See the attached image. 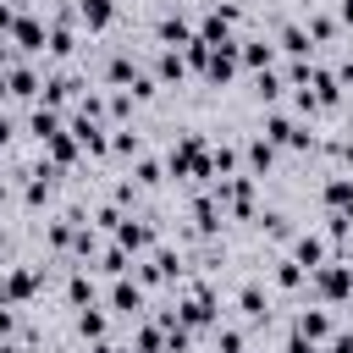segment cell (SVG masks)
Segmentation results:
<instances>
[{
    "instance_id": "cell-1",
    "label": "cell",
    "mask_w": 353,
    "mask_h": 353,
    "mask_svg": "<svg viewBox=\"0 0 353 353\" xmlns=\"http://www.w3.org/2000/svg\"><path fill=\"white\" fill-rule=\"evenodd\" d=\"M265 143H270V149H276V143L309 149V143H314V132H303V127H298L292 116H281V110H276V116H265Z\"/></svg>"
},
{
    "instance_id": "cell-2",
    "label": "cell",
    "mask_w": 353,
    "mask_h": 353,
    "mask_svg": "<svg viewBox=\"0 0 353 353\" xmlns=\"http://www.w3.org/2000/svg\"><path fill=\"white\" fill-rule=\"evenodd\" d=\"M39 281H44V270H39V265H22V270L0 276V303H22V298H33V292H39Z\"/></svg>"
},
{
    "instance_id": "cell-3",
    "label": "cell",
    "mask_w": 353,
    "mask_h": 353,
    "mask_svg": "<svg viewBox=\"0 0 353 353\" xmlns=\"http://www.w3.org/2000/svg\"><path fill=\"white\" fill-rule=\"evenodd\" d=\"M314 287H320L325 298H347V292H353V276H347V265H320V270H314Z\"/></svg>"
},
{
    "instance_id": "cell-4",
    "label": "cell",
    "mask_w": 353,
    "mask_h": 353,
    "mask_svg": "<svg viewBox=\"0 0 353 353\" xmlns=\"http://www.w3.org/2000/svg\"><path fill=\"white\" fill-rule=\"evenodd\" d=\"M11 44L17 50H44V22L39 17H17L11 22Z\"/></svg>"
},
{
    "instance_id": "cell-5",
    "label": "cell",
    "mask_w": 353,
    "mask_h": 353,
    "mask_svg": "<svg viewBox=\"0 0 353 353\" xmlns=\"http://www.w3.org/2000/svg\"><path fill=\"white\" fill-rule=\"evenodd\" d=\"M72 138H77V143H83L88 154H105V149H110L105 127H99V121H88V116H77V121H72Z\"/></svg>"
},
{
    "instance_id": "cell-6",
    "label": "cell",
    "mask_w": 353,
    "mask_h": 353,
    "mask_svg": "<svg viewBox=\"0 0 353 353\" xmlns=\"http://www.w3.org/2000/svg\"><path fill=\"white\" fill-rule=\"evenodd\" d=\"M116 243H121V248H149V243H154V226L127 215V221H116Z\"/></svg>"
},
{
    "instance_id": "cell-7",
    "label": "cell",
    "mask_w": 353,
    "mask_h": 353,
    "mask_svg": "<svg viewBox=\"0 0 353 353\" xmlns=\"http://www.w3.org/2000/svg\"><path fill=\"white\" fill-rule=\"evenodd\" d=\"M138 276H143V281H171V276H182V259H176L171 248H160L149 265H138Z\"/></svg>"
},
{
    "instance_id": "cell-8",
    "label": "cell",
    "mask_w": 353,
    "mask_h": 353,
    "mask_svg": "<svg viewBox=\"0 0 353 353\" xmlns=\"http://www.w3.org/2000/svg\"><path fill=\"white\" fill-rule=\"evenodd\" d=\"M292 265H303V270L314 276V270L325 265V243H320V237H298V243H292Z\"/></svg>"
},
{
    "instance_id": "cell-9",
    "label": "cell",
    "mask_w": 353,
    "mask_h": 353,
    "mask_svg": "<svg viewBox=\"0 0 353 353\" xmlns=\"http://www.w3.org/2000/svg\"><path fill=\"white\" fill-rule=\"evenodd\" d=\"M110 303H116L121 314H138V309H143V287H138V281H127V276H116V287H110Z\"/></svg>"
},
{
    "instance_id": "cell-10",
    "label": "cell",
    "mask_w": 353,
    "mask_h": 353,
    "mask_svg": "<svg viewBox=\"0 0 353 353\" xmlns=\"http://www.w3.org/2000/svg\"><path fill=\"white\" fill-rule=\"evenodd\" d=\"M292 331H298V336H309V342H325V336H331V314H325V309H303Z\"/></svg>"
},
{
    "instance_id": "cell-11",
    "label": "cell",
    "mask_w": 353,
    "mask_h": 353,
    "mask_svg": "<svg viewBox=\"0 0 353 353\" xmlns=\"http://www.w3.org/2000/svg\"><path fill=\"white\" fill-rule=\"evenodd\" d=\"M325 204H331L336 215H353V182H347V176H331V182H325Z\"/></svg>"
},
{
    "instance_id": "cell-12",
    "label": "cell",
    "mask_w": 353,
    "mask_h": 353,
    "mask_svg": "<svg viewBox=\"0 0 353 353\" xmlns=\"http://www.w3.org/2000/svg\"><path fill=\"white\" fill-rule=\"evenodd\" d=\"M193 226H199V232H215V226H221V204H215V193L193 199Z\"/></svg>"
},
{
    "instance_id": "cell-13",
    "label": "cell",
    "mask_w": 353,
    "mask_h": 353,
    "mask_svg": "<svg viewBox=\"0 0 353 353\" xmlns=\"http://www.w3.org/2000/svg\"><path fill=\"white\" fill-rule=\"evenodd\" d=\"M77 17H83L88 28H110V17H116V6H110V0H77Z\"/></svg>"
},
{
    "instance_id": "cell-14",
    "label": "cell",
    "mask_w": 353,
    "mask_h": 353,
    "mask_svg": "<svg viewBox=\"0 0 353 353\" xmlns=\"http://www.w3.org/2000/svg\"><path fill=\"white\" fill-rule=\"evenodd\" d=\"M39 88H44V83H39V77H33V72H28V66H17V72H11V77H6V94H17V99H33V94H39Z\"/></svg>"
},
{
    "instance_id": "cell-15",
    "label": "cell",
    "mask_w": 353,
    "mask_h": 353,
    "mask_svg": "<svg viewBox=\"0 0 353 353\" xmlns=\"http://www.w3.org/2000/svg\"><path fill=\"white\" fill-rule=\"evenodd\" d=\"M237 55H243V61H248V66H254V72H270V55H276V50H270V44H265V39H248V44H243V50H237Z\"/></svg>"
},
{
    "instance_id": "cell-16",
    "label": "cell",
    "mask_w": 353,
    "mask_h": 353,
    "mask_svg": "<svg viewBox=\"0 0 353 353\" xmlns=\"http://www.w3.org/2000/svg\"><path fill=\"white\" fill-rule=\"evenodd\" d=\"M237 303H243V314H248V320H265V314H270V303H265V292H259L254 281L237 292Z\"/></svg>"
},
{
    "instance_id": "cell-17",
    "label": "cell",
    "mask_w": 353,
    "mask_h": 353,
    "mask_svg": "<svg viewBox=\"0 0 353 353\" xmlns=\"http://www.w3.org/2000/svg\"><path fill=\"white\" fill-rule=\"evenodd\" d=\"M160 39H165V44H193L188 17H165V22H160Z\"/></svg>"
},
{
    "instance_id": "cell-18",
    "label": "cell",
    "mask_w": 353,
    "mask_h": 353,
    "mask_svg": "<svg viewBox=\"0 0 353 353\" xmlns=\"http://www.w3.org/2000/svg\"><path fill=\"white\" fill-rule=\"evenodd\" d=\"M154 72H160V83H182V77H188V61H182V55H176V50H165V55H160V66H154Z\"/></svg>"
},
{
    "instance_id": "cell-19",
    "label": "cell",
    "mask_w": 353,
    "mask_h": 353,
    "mask_svg": "<svg viewBox=\"0 0 353 353\" xmlns=\"http://www.w3.org/2000/svg\"><path fill=\"white\" fill-rule=\"evenodd\" d=\"M77 331H83V336H94V342H105V314H99L94 303H88V309H77Z\"/></svg>"
},
{
    "instance_id": "cell-20",
    "label": "cell",
    "mask_w": 353,
    "mask_h": 353,
    "mask_svg": "<svg viewBox=\"0 0 353 353\" xmlns=\"http://www.w3.org/2000/svg\"><path fill=\"white\" fill-rule=\"evenodd\" d=\"M281 50H287V55H309V33H303L298 22H287V28H281Z\"/></svg>"
},
{
    "instance_id": "cell-21",
    "label": "cell",
    "mask_w": 353,
    "mask_h": 353,
    "mask_svg": "<svg viewBox=\"0 0 353 353\" xmlns=\"http://www.w3.org/2000/svg\"><path fill=\"white\" fill-rule=\"evenodd\" d=\"M55 132H61V116H55V110H44V105H39V110H33V138H44V143H50V138H55Z\"/></svg>"
},
{
    "instance_id": "cell-22",
    "label": "cell",
    "mask_w": 353,
    "mask_h": 353,
    "mask_svg": "<svg viewBox=\"0 0 353 353\" xmlns=\"http://www.w3.org/2000/svg\"><path fill=\"white\" fill-rule=\"evenodd\" d=\"M66 292H72V303H77V309H88V303H94V281H88L83 270H77V276L66 281Z\"/></svg>"
},
{
    "instance_id": "cell-23",
    "label": "cell",
    "mask_w": 353,
    "mask_h": 353,
    "mask_svg": "<svg viewBox=\"0 0 353 353\" xmlns=\"http://www.w3.org/2000/svg\"><path fill=\"white\" fill-rule=\"evenodd\" d=\"M50 154H55L61 165H72V160H77V138H66V132H55V138H50Z\"/></svg>"
},
{
    "instance_id": "cell-24",
    "label": "cell",
    "mask_w": 353,
    "mask_h": 353,
    "mask_svg": "<svg viewBox=\"0 0 353 353\" xmlns=\"http://www.w3.org/2000/svg\"><path fill=\"white\" fill-rule=\"evenodd\" d=\"M270 160H276V149H270L265 138H254V143H248V165H254V171H270Z\"/></svg>"
},
{
    "instance_id": "cell-25",
    "label": "cell",
    "mask_w": 353,
    "mask_h": 353,
    "mask_svg": "<svg viewBox=\"0 0 353 353\" xmlns=\"http://www.w3.org/2000/svg\"><path fill=\"white\" fill-rule=\"evenodd\" d=\"M44 44H50V50H55V55H72V28H66V22H55V28H50V39H44Z\"/></svg>"
},
{
    "instance_id": "cell-26",
    "label": "cell",
    "mask_w": 353,
    "mask_h": 353,
    "mask_svg": "<svg viewBox=\"0 0 353 353\" xmlns=\"http://www.w3.org/2000/svg\"><path fill=\"white\" fill-rule=\"evenodd\" d=\"M105 77H110V83H132V77H138V66H132L127 55H116V61L105 66Z\"/></svg>"
},
{
    "instance_id": "cell-27",
    "label": "cell",
    "mask_w": 353,
    "mask_h": 353,
    "mask_svg": "<svg viewBox=\"0 0 353 353\" xmlns=\"http://www.w3.org/2000/svg\"><path fill=\"white\" fill-rule=\"evenodd\" d=\"M254 88H259V99H276V94H281V77H276V72H259Z\"/></svg>"
},
{
    "instance_id": "cell-28",
    "label": "cell",
    "mask_w": 353,
    "mask_h": 353,
    "mask_svg": "<svg viewBox=\"0 0 353 353\" xmlns=\"http://www.w3.org/2000/svg\"><path fill=\"white\" fill-rule=\"evenodd\" d=\"M276 281H281V287H298V281H303V265L281 259V265H276Z\"/></svg>"
},
{
    "instance_id": "cell-29",
    "label": "cell",
    "mask_w": 353,
    "mask_h": 353,
    "mask_svg": "<svg viewBox=\"0 0 353 353\" xmlns=\"http://www.w3.org/2000/svg\"><path fill=\"white\" fill-rule=\"evenodd\" d=\"M160 342H165L160 325H143V331H138V347H143V353H160Z\"/></svg>"
},
{
    "instance_id": "cell-30",
    "label": "cell",
    "mask_w": 353,
    "mask_h": 353,
    "mask_svg": "<svg viewBox=\"0 0 353 353\" xmlns=\"http://www.w3.org/2000/svg\"><path fill=\"white\" fill-rule=\"evenodd\" d=\"M303 33H309V39H320V44H325V39H331V33H336V22H331V17H314V22H309V28H303Z\"/></svg>"
},
{
    "instance_id": "cell-31",
    "label": "cell",
    "mask_w": 353,
    "mask_h": 353,
    "mask_svg": "<svg viewBox=\"0 0 353 353\" xmlns=\"http://www.w3.org/2000/svg\"><path fill=\"white\" fill-rule=\"evenodd\" d=\"M110 149H116V154H138L143 143H138V132H116V138H110Z\"/></svg>"
},
{
    "instance_id": "cell-32",
    "label": "cell",
    "mask_w": 353,
    "mask_h": 353,
    "mask_svg": "<svg viewBox=\"0 0 353 353\" xmlns=\"http://www.w3.org/2000/svg\"><path fill=\"white\" fill-rule=\"evenodd\" d=\"M265 232H270V237H292V226H287V215H281V210H270V215H265Z\"/></svg>"
},
{
    "instance_id": "cell-33",
    "label": "cell",
    "mask_w": 353,
    "mask_h": 353,
    "mask_svg": "<svg viewBox=\"0 0 353 353\" xmlns=\"http://www.w3.org/2000/svg\"><path fill=\"white\" fill-rule=\"evenodd\" d=\"M215 347H221V353H243V331H232V325H226V331L215 336Z\"/></svg>"
},
{
    "instance_id": "cell-34",
    "label": "cell",
    "mask_w": 353,
    "mask_h": 353,
    "mask_svg": "<svg viewBox=\"0 0 353 353\" xmlns=\"http://www.w3.org/2000/svg\"><path fill=\"white\" fill-rule=\"evenodd\" d=\"M99 265H105V270H110V276H121V270H127V248H110V254H105V259H99Z\"/></svg>"
},
{
    "instance_id": "cell-35",
    "label": "cell",
    "mask_w": 353,
    "mask_h": 353,
    "mask_svg": "<svg viewBox=\"0 0 353 353\" xmlns=\"http://www.w3.org/2000/svg\"><path fill=\"white\" fill-rule=\"evenodd\" d=\"M138 182H160V165L154 160H138Z\"/></svg>"
},
{
    "instance_id": "cell-36",
    "label": "cell",
    "mask_w": 353,
    "mask_h": 353,
    "mask_svg": "<svg viewBox=\"0 0 353 353\" xmlns=\"http://www.w3.org/2000/svg\"><path fill=\"white\" fill-rule=\"evenodd\" d=\"M17 331V314H11V303H0V336H11Z\"/></svg>"
},
{
    "instance_id": "cell-37",
    "label": "cell",
    "mask_w": 353,
    "mask_h": 353,
    "mask_svg": "<svg viewBox=\"0 0 353 353\" xmlns=\"http://www.w3.org/2000/svg\"><path fill=\"white\" fill-rule=\"evenodd\" d=\"M287 353H320V347H314L309 336H298V331H292V342H287Z\"/></svg>"
},
{
    "instance_id": "cell-38",
    "label": "cell",
    "mask_w": 353,
    "mask_h": 353,
    "mask_svg": "<svg viewBox=\"0 0 353 353\" xmlns=\"http://www.w3.org/2000/svg\"><path fill=\"white\" fill-rule=\"evenodd\" d=\"M331 353H353V336L342 331V336H331Z\"/></svg>"
},
{
    "instance_id": "cell-39",
    "label": "cell",
    "mask_w": 353,
    "mask_h": 353,
    "mask_svg": "<svg viewBox=\"0 0 353 353\" xmlns=\"http://www.w3.org/2000/svg\"><path fill=\"white\" fill-rule=\"evenodd\" d=\"M336 17H342V22H353V0H342V6H336Z\"/></svg>"
},
{
    "instance_id": "cell-40",
    "label": "cell",
    "mask_w": 353,
    "mask_h": 353,
    "mask_svg": "<svg viewBox=\"0 0 353 353\" xmlns=\"http://www.w3.org/2000/svg\"><path fill=\"white\" fill-rule=\"evenodd\" d=\"M88 353H116V347H110V342H94V347H88Z\"/></svg>"
},
{
    "instance_id": "cell-41",
    "label": "cell",
    "mask_w": 353,
    "mask_h": 353,
    "mask_svg": "<svg viewBox=\"0 0 353 353\" xmlns=\"http://www.w3.org/2000/svg\"><path fill=\"white\" fill-rule=\"evenodd\" d=\"M6 138H11V121H6V116H0V143H6Z\"/></svg>"
},
{
    "instance_id": "cell-42",
    "label": "cell",
    "mask_w": 353,
    "mask_h": 353,
    "mask_svg": "<svg viewBox=\"0 0 353 353\" xmlns=\"http://www.w3.org/2000/svg\"><path fill=\"white\" fill-rule=\"evenodd\" d=\"M0 353H22V347H17V342H0Z\"/></svg>"
}]
</instances>
